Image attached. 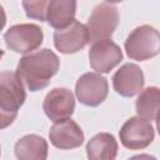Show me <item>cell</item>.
<instances>
[{
    "instance_id": "cell-17",
    "label": "cell",
    "mask_w": 160,
    "mask_h": 160,
    "mask_svg": "<svg viewBox=\"0 0 160 160\" xmlns=\"http://www.w3.org/2000/svg\"><path fill=\"white\" fill-rule=\"evenodd\" d=\"M48 2H49L48 0H35V1H22L21 5L28 18L39 21H45Z\"/></svg>"
},
{
    "instance_id": "cell-6",
    "label": "cell",
    "mask_w": 160,
    "mask_h": 160,
    "mask_svg": "<svg viewBox=\"0 0 160 160\" xmlns=\"http://www.w3.org/2000/svg\"><path fill=\"white\" fill-rule=\"evenodd\" d=\"M119 135L125 148L130 150H141L152 142L155 131L150 121L134 116L125 121Z\"/></svg>"
},
{
    "instance_id": "cell-1",
    "label": "cell",
    "mask_w": 160,
    "mask_h": 160,
    "mask_svg": "<svg viewBox=\"0 0 160 160\" xmlns=\"http://www.w3.org/2000/svg\"><path fill=\"white\" fill-rule=\"evenodd\" d=\"M60 66L59 58L49 49H41L24 55L16 68V74L30 91L46 88Z\"/></svg>"
},
{
    "instance_id": "cell-9",
    "label": "cell",
    "mask_w": 160,
    "mask_h": 160,
    "mask_svg": "<svg viewBox=\"0 0 160 160\" xmlns=\"http://www.w3.org/2000/svg\"><path fill=\"white\" fill-rule=\"evenodd\" d=\"M75 109L74 94L65 88H55L50 90L42 102V110L45 115L52 120L59 121L69 119Z\"/></svg>"
},
{
    "instance_id": "cell-18",
    "label": "cell",
    "mask_w": 160,
    "mask_h": 160,
    "mask_svg": "<svg viewBox=\"0 0 160 160\" xmlns=\"http://www.w3.org/2000/svg\"><path fill=\"white\" fill-rule=\"evenodd\" d=\"M129 160H156V158L148 155V154H140V155H135V156L130 158Z\"/></svg>"
},
{
    "instance_id": "cell-5",
    "label": "cell",
    "mask_w": 160,
    "mask_h": 160,
    "mask_svg": "<svg viewBox=\"0 0 160 160\" xmlns=\"http://www.w3.org/2000/svg\"><path fill=\"white\" fill-rule=\"evenodd\" d=\"M26 99L25 86L16 71L0 72V109L12 116H18L20 106Z\"/></svg>"
},
{
    "instance_id": "cell-21",
    "label": "cell",
    "mask_w": 160,
    "mask_h": 160,
    "mask_svg": "<svg viewBox=\"0 0 160 160\" xmlns=\"http://www.w3.org/2000/svg\"><path fill=\"white\" fill-rule=\"evenodd\" d=\"M0 154H1V148H0Z\"/></svg>"
},
{
    "instance_id": "cell-10",
    "label": "cell",
    "mask_w": 160,
    "mask_h": 160,
    "mask_svg": "<svg viewBox=\"0 0 160 160\" xmlns=\"http://www.w3.org/2000/svg\"><path fill=\"white\" fill-rule=\"evenodd\" d=\"M89 42L88 29L84 24L74 20L64 29L54 32V45L62 54H74L80 51Z\"/></svg>"
},
{
    "instance_id": "cell-14",
    "label": "cell",
    "mask_w": 160,
    "mask_h": 160,
    "mask_svg": "<svg viewBox=\"0 0 160 160\" xmlns=\"http://www.w3.org/2000/svg\"><path fill=\"white\" fill-rule=\"evenodd\" d=\"M14 151L18 160H46L48 142L39 135L29 134L16 141Z\"/></svg>"
},
{
    "instance_id": "cell-7",
    "label": "cell",
    "mask_w": 160,
    "mask_h": 160,
    "mask_svg": "<svg viewBox=\"0 0 160 160\" xmlns=\"http://www.w3.org/2000/svg\"><path fill=\"white\" fill-rule=\"evenodd\" d=\"M108 80L98 72H86L81 75L75 85L78 100L86 106H98L108 96Z\"/></svg>"
},
{
    "instance_id": "cell-2",
    "label": "cell",
    "mask_w": 160,
    "mask_h": 160,
    "mask_svg": "<svg viewBox=\"0 0 160 160\" xmlns=\"http://www.w3.org/2000/svg\"><path fill=\"white\" fill-rule=\"evenodd\" d=\"M125 50L130 59L145 61L156 56L160 51L159 31L149 25L134 29L125 40Z\"/></svg>"
},
{
    "instance_id": "cell-13",
    "label": "cell",
    "mask_w": 160,
    "mask_h": 160,
    "mask_svg": "<svg viewBox=\"0 0 160 160\" xmlns=\"http://www.w3.org/2000/svg\"><path fill=\"white\" fill-rule=\"evenodd\" d=\"M76 1L50 0L46 8V21L56 30L64 29L75 20Z\"/></svg>"
},
{
    "instance_id": "cell-11",
    "label": "cell",
    "mask_w": 160,
    "mask_h": 160,
    "mask_svg": "<svg viewBox=\"0 0 160 160\" xmlns=\"http://www.w3.org/2000/svg\"><path fill=\"white\" fill-rule=\"evenodd\" d=\"M51 144L61 150L79 148L84 142V132L81 128L70 118L56 121L49 131Z\"/></svg>"
},
{
    "instance_id": "cell-20",
    "label": "cell",
    "mask_w": 160,
    "mask_h": 160,
    "mask_svg": "<svg viewBox=\"0 0 160 160\" xmlns=\"http://www.w3.org/2000/svg\"><path fill=\"white\" fill-rule=\"evenodd\" d=\"M2 56H4V50H1V49H0V60L2 59Z\"/></svg>"
},
{
    "instance_id": "cell-12",
    "label": "cell",
    "mask_w": 160,
    "mask_h": 160,
    "mask_svg": "<svg viewBox=\"0 0 160 160\" xmlns=\"http://www.w3.org/2000/svg\"><path fill=\"white\" fill-rule=\"evenodd\" d=\"M112 86L114 90L124 98H131L139 94L144 88L142 70L135 64H124L114 74Z\"/></svg>"
},
{
    "instance_id": "cell-4",
    "label": "cell",
    "mask_w": 160,
    "mask_h": 160,
    "mask_svg": "<svg viewBox=\"0 0 160 160\" xmlns=\"http://www.w3.org/2000/svg\"><path fill=\"white\" fill-rule=\"evenodd\" d=\"M44 34L35 24H18L11 26L4 35L6 46L20 54H30L42 44Z\"/></svg>"
},
{
    "instance_id": "cell-19",
    "label": "cell",
    "mask_w": 160,
    "mask_h": 160,
    "mask_svg": "<svg viewBox=\"0 0 160 160\" xmlns=\"http://www.w3.org/2000/svg\"><path fill=\"white\" fill-rule=\"evenodd\" d=\"M5 24H6V15H5L4 8L0 5V31L2 30V28L5 26Z\"/></svg>"
},
{
    "instance_id": "cell-16",
    "label": "cell",
    "mask_w": 160,
    "mask_h": 160,
    "mask_svg": "<svg viewBox=\"0 0 160 160\" xmlns=\"http://www.w3.org/2000/svg\"><path fill=\"white\" fill-rule=\"evenodd\" d=\"M160 105V90L156 86H149L140 92L135 101V109L139 118L148 121H156Z\"/></svg>"
},
{
    "instance_id": "cell-8",
    "label": "cell",
    "mask_w": 160,
    "mask_h": 160,
    "mask_svg": "<svg viewBox=\"0 0 160 160\" xmlns=\"http://www.w3.org/2000/svg\"><path fill=\"white\" fill-rule=\"evenodd\" d=\"M122 60L121 49L111 40H100L92 44L89 50V61L98 74L110 72Z\"/></svg>"
},
{
    "instance_id": "cell-3",
    "label": "cell",
    "mask_w": 160,
    "mask_h": 160,
    "mask_svg": "<svg viewBox=\"0 0 160 160\" xmlns=\"http://www.w3.org/2000/svg\"><path fill=\"white\" fill-rule=\"evenodd\" d=\"M119 24V11L115 4L104 1L94 8L88 24L85 25L89 34V41L96 42L108 40L114 34Z\"/></svg>"
},
{
    "instance_id": "cell-15",
    "label": "cell",
    "mask_w": 160,
    "mask_h": 160,
    "mask_svg": "<svg viewBox=\"0 0 160 160\" xmlns=\"http://www.w3.org/2000/svg\"><path fill=\"white\" fill-rule=\"evenodd\" d=\"M86 155L89 160H115L118 142L111 134H96L86 144Z\"/></svg>"
}]
</instances>
